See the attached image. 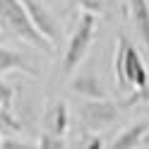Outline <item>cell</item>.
Here are the masks:
<instances>
[{
    "instance_id": "cell-1",
    "label": "cell",
    "mask_w": 149,
    "mask_h": 149,
    "mask_svg": "<svg viewBox=\"0 0 149 149\" xmlns=\"http://www.w3.org/2000/svg\"><path fill=\"white\" fill-rule=\"evenodd\" d=\"M0 22H3L15 36H19L22 41H29L34 48H39L43 53H53L55 51V46L51 41H46L43 36L36 31V26L31 24L29 15H26L24 5L19 0H0Z\"/></svg>"
},
{
    "instance_id": "cell-2",
    "label": "cell",
    "mask_w": 149,
    "mask_h": 149,
    "mask_svg": "<svg viewBox=\"0 0 149 149\" xmlns=\"http://www.w3.org/2000/svg\"><path fill=\"white\" fill-rule=\"evenodd\" d=\"M116 79L120 87H144L147 82V65L142 63L139 53L132 43L127 41L125 34L118 36V48H116V60H113Z\"/></svg>"
},
{
    "instance_id": "cell-3",
    "label": "cell",
    "mask_w": 149,
    "mask_h": 149,
    "mask_svg": "<svg viewBox=\"0 0 149 149\" xmlns=\"http://www.w3.org/2000/svg\"><path fill=\"white\" fill-rule=\"evenodd\" d=\"M94 29H96V15L94 12H82L79 22L74 26L70 41H68L65 55H63V72L65 74H72L79 68V63L84 60V55L91 46V39H94Z\"/></svg>"
},
{
    "instance_id": "cell-4",
    "label": "cell",
    "mask_w": 149,
    "mask_h": 149,
    "mask_svg": "<svg viewBox=\"0 0 149 149\" xmlns=\"http://www.w3.org/2000/svg\"><path fill=\"white\" fill-rule=\"evenodd\" d=\"M118 113H120V106L113 104L111 99H87L79 106V118L84 127L91 132H99V130L108 127L111 123H116Z\"/></svg>"
},
{
    "instance_id": "cell-5",
    "label": "cell",
    "mask_w": 149,
    "mask_h": 149,
    "mask_svg": "<svg viewBox=\"0 0 149 149\" xmlns=\"http://www.w3.org/2000/svg\"><path fill=\"white\" fill-rule=\"evenodd\" d=\"M19 3L24 5L31 24L36 26V31H39L46 41H51L55 46L58 43V36H60V29H58V22H55V17L51 15V10L43 3H39V0H19Z\"/></svg>"
},
{
    "instance_id": "cell-6",
    "label": "cell",
    "mask_w": 149,
    "mask_h": 149,
    "mask_svg": "<svg viewBox=\"0 0 149 149\" xmlns=\"http://www.w3.org/2000/svg\"><path fill=\"white\" fill-rule=\"evenodd\" d=\"M127 10H130V22L135 26V34L139 36L149 55V0H127Z\"/></svg>"
},
{
    "instance_id": "cell-7",
    "label": "cell",
    "mask_w": 149,
    "mask_h": 149,
    "mask_svg": "<svg viewBox=\"0 0 149 149\" xmlns=\"http://www.w3.org/2000/svg\"><path fill=\"white\" fill-rule=\"evenodd\" d=\"M70 89L74 94H79L82 99H108L106 89L101 87V82L94 72H87V74H77L72 82H70Z\"/></svg>"
},
{
    "instance_id": "cell-8",
    "label": "cell",
    "mask_w": 149,
    "mask_h": 149,
    "mask_svg": "<svg viewBox=\"0 0 149 149\" xmlns=\"http://www.w3.org/2000/svg\"><path fill=\"white\" fill-rule=\"evenodd\" d=\"M43 123H46V132L63 137L65 132H68V125H70V113H68V106H65L63 101H55V104H51V108L46 111Z\"/></svg>"
},
{
    "instance_id": "cell-9",
    "label": "cell",
    "mask_w": 149,
    "mask_h": 149,
    "mask_svg": "<svg viewBox=\"0 0 149 149\" xmlns=\"http://www.w3.org/2000/svg\"><path fill=\"white\" fill-rule=\"evenodd\" d=\"M12 70H19V72H26V74H39V70H36L22 53L0 46V74H7Z\"/></svg>"
},
{
    "instance_id": "cell-10",
    "label": "cell",
    "mask_w": 149,
    "mask_h": 149,
    "mask_svg": "<svg viewBox=\"0 0 149 149\" xmlns=\"http://www.w3.org/2000/svg\"><path fill=\"white\" fill-rule=\"evenodd\" d=\"M147 130H149V123H132L111 142L108 149H137L142 144V137H144Z\"/></svg>"
},
{
    "instance_id": "cell-11",
    "label": "cell",
    "mask_w": 149,
    "mask_h": 149,
    "mask_svg": "<svg viewBox=\"0 0 149 149\" xmlns=\"http://www.w3.org/2000/svg\"><path fill=\"white\" fill-rule=\"evenodd\" d=\"M137 104H149V68H147V82H144V87L135 89V94H130L120 106L130 108V106H137Z\"/></svg>"
},
{
    "instance_id": "cell-12",
    "label": "cell",
    "mask_w": 149,
    "mask_h": 149,
    "mask_svg": "<svg viewBox=\"0 0 149 149\" xmlns=\"http://www.w3.org/2000/svg\"><path fill=\"white\" fill-rule=\"evenodd\" d=\"M36 149H65V139L58 135H51V132H43Z\"/></svg>"
},
{
    "instance_id": "cell-13",
    "label": "cell",
    "mask_w": 149,
    "mask_h": 149,
    "mask_svg": "<svg viewBox=\"0 0 149 149\" xmlns=\"http://www.w3.org/2000/svg\"><path fill=\"white\" fill-rule=\"evenodd\" d=\"M0 127L10 130V132H17V130H22V123L10 113V108H0Z\"/></svg>"
},
{
    "instance_id": "cell-14",
    "label": "cell",
    "mask_w": 149,
    "mask_h": 149,
    "mask_svg": "<svg viewBox=\"0 0 149 149\" xmlns=\"http://www.w3.org/2000/svg\"><path fill=\"white\" fill-rule=\"evenodd\" d=\"M15 99V89L7 82H0V108H10Z\"/></svg>"
},
{
    "instance_id": "cell-15",
    "label": "cell",
    "mask_w": 149,
    "mask_h": 149,
    "mask_svg": "<svg viewBox=\"0 0 149 149\" xmlns=\"http://www.w3.org/2000/svg\"><path fill=\"white\" fill-rule=\"evenodd\" d=\"M0 149H36V144H31V142H19V139L7 137V139L0 142Z\"/></svg>"
},
{
    "instance_id": "cell-16",
    "label": "cell",
    "mask_w": 149,
    "mask_h": 149,
    "mask_svg": "<svg viewBox=\"0 0 149 149\" xmlns=\"http://www.w3.org/2000/svg\"><path fill=\"white\" fill-rule=\"evenodd\" d=\"M84 149H104V139H101L99 135H91L84 142Z\"/></svg>"
},
{
    "instance_id": "cell-17",
    "label": "cell",
    "mask_w": 149,
    "mask_h": 149,
    "mask_svg": "<svg viewBox=\"0 0 149 149\" xmlns=\"http://www.w3.org/2000/svg\"><path fill=\"white\" fill-rule=\"evenodd\" d=\"M142 144H147V147H149V130H147V132H144V137H142Z\"/></svg>"
},
{
    "instance_id": "cell-18",
    "label": "cell",
    "mask_w": 149,
    "mask_h": 149,
    "mask_svg": "<svg viewBox=\"0 0 149 149\" xmlns=\"http://www.w3.org/2000/svg\"><path fill=\"white\" fill-rule=\"evenodd\" d=\"M0 142H3V137H0Z\"/></svg>"
}]
</instances>
